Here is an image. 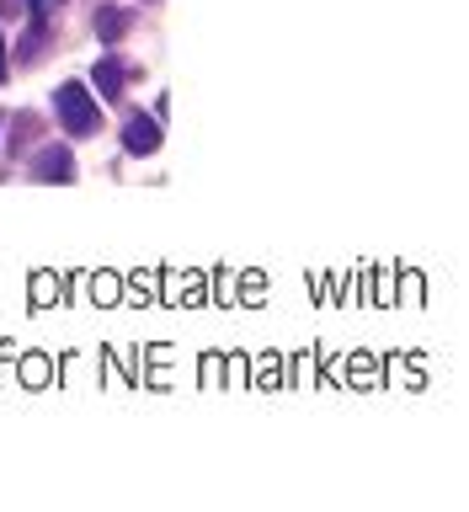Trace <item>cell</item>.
Masks as SVG:
<instances>
[{
  "instance_id": "cell-1",
  "label": "cell",
  "mask_w": 469,
  "mask_h": 512,
  "mask_svg": "<svg viewBox=\"0 0 469 512\" xmlns=\"http://www.w3.org/2000/svg\"><path fill=\"white\" fill-rule=\"evenodd\" d=\"M54 112H59L64 134H75V139H91L96 128H102V112H96V102L86 96V86H59L54 91Z\"/></svg>"
},
{
  "instance_id": "cell-2",
  "label": "cell",
  "mask_w": 469,
  "mask_h": 512,
  "mask_svg": "<svg viewBox=\"0 0 469 512\" xmlns=\"http://www.w3.org/2000/svg\"><path fill=\"white\" fill-rule=\"evenodd\" d=\"M123 150L128 155H155L160 150V123L150 112H128L123 118Z\"/></svg>"
},
{
  "instance_id": "cell-3",
  "label": "cell",
  "mask_w": 469,
  "mask_h": 512,
  "mask_svg": "<svg viewBox=\"0 0 469 512\" xmlns=\"http://www.w3.org/2000/svg\"><path fill=\"white\" fill-rule=\"evenodd\" d=\"M91 80H96V91H102V96L123 102V91L134 86V64H123V59H102V64L91 70Z\"/></svg>"
},
{
  "instance_id": "cell-4",
  "label": "cell",
  "mask_w": 469,
  "mask_h": 512,
  "mask_svg": "<svg viewBox=\"0 0 469 512\" xmlns=\"http://www.w3.org/2000/svg\"><path fill=\"white\" fill-rule=\"evenodd\" d=\"M32 176H38V182H70L75 176V160H70V150H38V160H32Z\"/></svg>"
},
{
  "instance_id": "cell-5",
  "label": "cell",
  "mask_w": 469,
  "mask_h": 512,
  "mask_svg": "<svg viewBox=\"0 0 469 512\" xmlns=\"http://www.w3.org/2000/svg\"><path fill=\"white\" fill-rule=\"evenodd\" d=\"M123 32H128V16H123L118 6H102V11H96V38H102V43H118Z\"/></svg>"
},
{
  "instance_id": "cell-6",
  "label": "cell",
  "mask_w": 469,
  "mask_h": 512,
  "mask_svg": "<svg viewBox=\"0 0 469 512\" xmlns=\"http://www.w3.org/2000/svg\"><path fill=\"white\" fill-rule=\"evenodd\" d=\"M38 54H48V27H43V22H32L27 43H22V64H38Z\"/></svg>"
},
{
  "instance_id": "cell-7",
  "label": "cell",
  "mask_w": 469,
  "mask_h": 512,
  "mask_svg": "<svg viewBox=\"0 0 469 512\" xmlns=\"http://www.w3.org/2000/svg\"><path fill=\"white\" fill-rule=\"evenodd\" d=\"M0 80H6V38H0Z\"/></svg>"
},
{
  "instance_id": "cell-8",
  "label": "cell",
  "mask_w": 469,
  "mask_h": 512,
  "mask_svg": "<svg viewBox=\"0 0 469 512\" xmlns=\"http://www.w3.org/2000/svg\"><path fill=\"white\" fill-rule=\"evenodd\" d=\"M48 6H59V0H32V11H48Z\"/></svg>"
}]
</instances>
